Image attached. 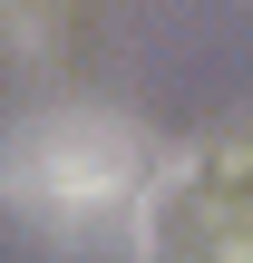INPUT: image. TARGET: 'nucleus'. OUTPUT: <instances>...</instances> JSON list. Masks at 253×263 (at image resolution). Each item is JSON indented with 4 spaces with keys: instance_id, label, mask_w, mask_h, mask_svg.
<instances>
[{
    "instance_id": "obj_1",
    "label": "nucleus",
    "mask_w": 253,
    "mask_h": 263,
    "mask_svg": "<svg viewBox=\"0 0 253 263\" xmlns=\"http://www.w3.org/2000/svg\"><path fill=\"white\" fill-rule=\"evenodd\" d=\"M137 185H146V137H137V117H117V107H98V98L39 107V117H20L10 146H0V195H10L29 224H59V234L117 215Z\"/></svg>"
}]
</instances>
